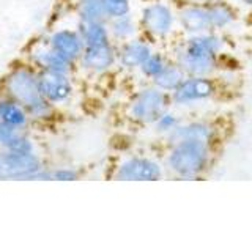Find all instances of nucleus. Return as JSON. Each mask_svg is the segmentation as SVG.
Returning <instances> with one entry per match:
<instances>
[{"label":"nucleus","instance_id":"obj_1","mask_svg":"<svg viewBox=\"0 0 252 236\" xmlns=\"http://www.w3.org/2000/svg\"><path fill=\"white\" fill-rule=\"evenodd\" d=\"M225 41L218 31L188 35L175 51V60L186 76H211L219 65Z\"/></svg>","mask_w":252,"mask_h":236},{"label":"nucleus","instance_id":"obj_2","mask_svg":"<svg viewBox=\"0 0 252 236\" xmlns=\"http://www.w3.org/2000/svg\"><path fill=\"white\" fill-rule=\"evenodd\" d=\"M213 144L197 139H180L170 144L165 167L180 179H197L208 172Z\"/></svg>","mask_w":252,"mask_h":236},{"label":"nucleus","instance_id":"obj_3","mask_svg":"<svg viewBox=\"0 0 252 236\" xmlns=\"http://www.w3.org/2000/svg\"><path fill=\"white\" fill-rule=\"evenodd\" d=\"M5 90L11 99L18 101L27 114L33 118H47L52 115V104L39 90L38 74L29 68H18L6 76Z\"/></svg>","mask_w":252,"mask_h":236},{"label":"nucleus","instance_id":"obj_4","mask_svg":"<svg viewBox=\"0 0 252 236\" xmlns=\"http://www.w3.org/2000/svg\"><path fill=\"white\" fill-rule=\"evenodd\" d=\"M170 93L158 87H145L136 93L129 104V117L140 124H153L161 114L170 109Z\"/></svg>","mask_w":252,"mask_h":236},{"label":"nucleus","instance_id":"obj_5","mask_svg":"<svg viewBox=\"0 0 252 236\" xmlns=\"http://www.w3.org/2000/svg\"><path fill=\"white\" fill-rule=\"evenodd\" d=\"M140 26L150 36L165 38L177 27V13L169 3L161 0L152 2L142 8Z\"/></svg>","mask_w":252,"mask_h":236},{"label":"nucleus","instance_id":"obj_6","mask_svg":"<svg viewBox=\"0 0 252 236\" xmlns=\"http://www.w3.org/2000/svg\"><path fill=\"white\" fill-rule=\"evenodd\" d=\"M216 91L218 87L211 76H186L170 93V99L175 106H194L211 99Z\"/></svg>","mask_w":252,"mask_h":236},{"label":"nucleus","instance_id":"obj_7","mask_svg":"<svg viewBox=\"0 0 252 236\" xmlns=\"http://www.w3.org/2000/svg\"><path fill=\"white\" fill-rule=\"evenodd\" d=\"M41 161L35 153H18L2 149L0 151V179H30L41 170Z\"/></svg>","mask_w":252,"mask_h":236},{"label":"nucleus","instance_id":"obj_8","mask_svg":"<svg viewBox=\"0 0 252 236\" xmlns=\"http://www.w3.org/2000/svg\"><path fill=\"white\" fill-rule=\"evenodd\" d=\"M164 177L162 165L145 156H132L117 167L115 178L120 181H158Z\"/></svg>","mask_w":252,"mask_h":236},{"label":"nucleus","instance_id":"obj_9","mask_svg":"<svg viewBox=\"0 0 252 236\" xmlns=\"http://www.w3.org/2000/svg\"><path fill=\"white\" fill-rule=\"evenodd\" d=\"M177 26L186 35H199L211 31L207 3H185L177 13Z\"/></svg>","mask_w":252,"mask_h":236},{"label":"nucleus","instance_id":"obj_10","mask_svg":"<svg viewBox=\"0 0 252 236\" xmlns=\"http://www.w3.org/2000/svg\"><path fill=\"white\" fill-rule=\"evenodd\" d=\"M39 90L43 96L51 102V104H59L65 102L71 93H73V85L69 82V77L65 73H57V71H44L38 74Z\"/></svg>","mask_w":252,"mask_h":236},{"label":"nucleus","instance_id":"obj_11","mask_svg":"<svg viewBox=\"0 0 252 236\" xmlns=\"http://www.w3.org/2000/svg\"><path fill=\"white\" fill-rule=\"evenodd\" d=\"M117 61H118V51L110 41L98 46H87L81 57L82 66L89 71H93V73L109 71Z\"/></svg>","mask_w":252,"mask_h":236},{"label":"nucleus","instance_id":"obj_12","mask_svg":"<svg viewBox=\"0 0 252 236\" xmlns=\"http://www.w3.org/2000/svg\"><path fill=\"white\" fill-rule=\"evenodd\" d=\"M49 46L57 54H60L63 59L68 60L71 65L74 61L81 60L82 52L85 49V44L81 35H79V31L68 30V29L54 31L49 38Z\"/></svg>","mask_w":252,"mask_h":236},{"label":"nucleus","instance_id":"obj_13","mask_svg":"<svg viewBox=\"0 0 252 236\" xmlns=\"http://www.w3.org/2000/svg\"><path fill=\"white\" fill-rule=\"evenodd\" d=\"M152 54V44L147 39L131 38L128 41H123L118 49V63L126 69H139Z\"/></svg>","mask_w":252,"mask_h":236},{"label":"nucleus","instance_id":"obj_14","mask_svg":"<svg viewBox=\"0 0 252 236\" xmlns=\"http://www.w3.org/2000/svg\"><path fill=\"white\" fill-rule=\"evenodd\" d=\"M169 142L180 140V139H197L213 144L216 139V128L210 121L205 120H194V121H181L178 124V128L173 131L170 136L167 137Z\"/></svg>","mask_w":252,"mask_h":236},{"label":"nucleus","instance_id":"obj_15","mask_svg":"<svg viewBox=\"0 0 252 236\" xmlns=\"http://www.w3.org/2000/svg\"><path fill=\"white\" fill-rule=\"evenodd\" d=\"M210 27L211 31H222L230 29L238 19V11L233 5H230L227 0H216V2L207 3Z\"/></svg>","mask_w":252,"mask_h":236},{"label":"nucleus","instance_id":"obj_16","mask_svg":"<svg viewBox=\"0 0 252 236\" xmlns=\"http://www.w3.org/2000/svg\"><path fill=\"white\" fill-rule=\"evenodd\" d=\"M0 148L18 153H35L33 142L19 128L0 121Z\"/></svg>","mask_w":252,"mask_h":236},{"label":"nucleus","instance_id":"obj_17","mask_svg":"<svg viewBox=\"0 0 252 236\" xmlns=\"http://www.w3.org/2000/svg\"><path fill=\"white\" fill-rule=\"evenodd\" d=\"M32 59L36 63V65L44 69V71H57V73H69V66L71 63L65 60L60 54L55 52L52 47H36V49L32 52Z\"/></svg>","mask_w":252,"mask_h":236},{"label":"nucleus","instance_id":"obj_18","mask_svg":"<svg viewBox=\"0 0 252 236\" xmlns=\"http://www.w3.org/2000/svg\"><path fill=\"white\" fill-rule=\"evenodd\" d=\"M77 31L82 41L87 46H98L110 41V31L107 22H94V21H79Z\"/></svg>","mask_w":252,"mask_h":236},{"label":"nucleus","instance_id":"obj_19","mask_svg":"<svg viewBox=\"0 0 252 236\" xmlns=\"http://www.w3.org/2000/svg\"><path fill=\"white\" fill-rule=\"evenodd\" d=\"M0 121L22 129L29 121V114L18 101L2 98L0 99Z\"/></svg>","mask_w":252,"mask_h":236},{"label":"nucleus","instance_id":"obj_20","mask_svg":"<svg viewBox=\"0 0 252 236\" xmlns=\"http://www.w3.org/2000/svg\"><path fill=\"white\" fill-rule=\"evenodd\" d=\"M185 77H186V73L183 71V68H181L175 60H169L165 68L153 79L152 82L155 87H158V88H161L167 93H172L181 82H183Z\"/></svg>","mask_w":252,"mask_h":236},{"label":"nucleus","instance_id":"obj_21","mask_svg":"<svg viewBox=\"0 0 252 236\" xmlns=\"http://www.w3.org/2000/svg\"><path fill=\"white\" fill-rule=\"evenodd\" d=\"M77 13H79V21H94V22L109 21L106 0H79Z\"/></svg>","mask_w":252,"mask_h":236},{"label":"nucleus","instance_id":"obj_22","mask_svg":"<svg viewBox=\"0 0 252 236\" xmlns=\"http://www.w3.org/2000/svg\"><path fill=\"white\" fill-rule=\"evenodd\" d=\"M109 31L110 36H114L118 41H128L137 33V24L129 14L118 16V18L109 19Z\"/></svg>","mask_w":252,"mask_h":236},{"label":"nucleus","instance_id":"obj_23","mask_svg":"<svg viewBox=\"0 0 252 236\" xmlns=\"http://www.w3.org/2000/svg\"><path fill=\"white\" fill-rule=\"evenodd\" d=\"M167 63H169V59H165L162 54L153 52L144 63H142V66L139 69H140V73L144 74L147 79L153 81V79L165 68V65H167Z\"/></svg>","mask_w":252,"mask_h":236},{"label":"nucleus","instance_id":"obj_24","mask_svg":"<svg viewBox=\"0 0 252 236\" xmlns=\"http://www.w3.org/2000/svg\"><path fill=\"white\" fill-rule=\"evenodd\" d=\"M180 123H181L180 117L175 112H172L170 109H167L164 114L159 115V118L153 123V126L158 134H162V136L169 137L170 134L178 128Z\"/></svg>","mask_w":252,"mask_h":236},{"label":"nucleus","instance_id":"obj_25","mask_svg":"<svg viewBox=\"0 0 252 236\" xmlns=\"http://www.w3.org/2000/svg\"><path fill=\"white\" fill-rule=\"evenodd\" d=\"M106 8L109 19L118 18V16H125L131 13V3L129 0H106Z\"/></svg>","mask_w":252,"mask_h":236},{"label":"nucleus","instance_id":"obj_26","mask_svg":"<svg viewBox=\"0 0 252 236\" xmlns=\"http://www.w3.org/2000/svg\"><path fill=\"white\" fill-rule=\"evenodd\" d=\"M79 178V173L71 169H59L52 172V179L57 181H76Z\"/></svg>","mask_w":252,"mask_h":236},{"label":"nucleus","instance_id":"obj_27","mask_svg":"<svg viewBox=\"0 0 252 236\" xmlns=\"http://www.w3.org/2000/svg\"><path fill=\"white\" fill-rule=\"evenodd\" d=\"M185 3H211L216 2V0H183Z\"/></svg>","mask_w":252,"mask_h":236},{"label":"nucleus","instance_id":"obj_28","mask_svg":"<svg viewBox=\"0 0 252 236\" xmlns=\"http://www.w3.org/2000/svg\"><path fill=\"white\" fill-rule=\"evenodd\" d=\"M240 3L244 5L246 8H251V10H252V0H240Z\"/></svg>","mask_w":252,"mask_h":236}]
</instances>
